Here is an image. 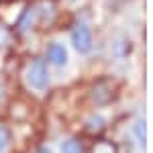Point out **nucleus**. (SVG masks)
<instances>
[{"label": "nucleus", "instance_id": "nucleus-4", "mask_svg": "<svg viewBox=\"0 0 153 153\" xmlns=\"http://www.w3.org/2000/svg\"><path fill=\"white\" fill-rule=\"evenodd\" d=\"M61 153H84V149L76 139H68L61 143Z\"/></svg>", "mask_w": 153, "mask_h": 153}, {"label": "nucleus", "instance_id": "nucleus-1", "mask_svg": "<svg viewBox=\"0 0 153 153\" xmlns=\"http://www.w3.org/2000/svg\"><path fill=\"white\" fill-rule=\"evenodd\" d=\"M27 80L35 90H45L49 84V71L45 65V59H35L29 70H27Z\"/></svg>", "mask_w": 153, "mask_h": 153}, {"label": "nucleus", "instance_id": "nucleus-6", "mask_svg": "<svg viewBox=\"0 0 153 153\" xmlns=\"http://www.w3.org/2000/svg\"><path fill=\"white\" fill-rule=\"evenodd\" d=\"M133 131H135V135H137L139 143L145 145V120H137V123L133 125Z\"/></svg>", "mask_w": 153, "mask_h": 153}, {"label": "nucleus", "instance_id": "nucleus-2", "mask_svg": "<svg viewBox=\"0 0 153 153\" xmlns=\"http://www.w3.org/2000/svg\"><path fill=\"white\" fill-rule=\"evenodd\" d=\"M71 41H74V47L80 53H88L92 49V33H90V29L84 23H78L74 27V31H71Z\"/></svg>", "mask_w": 153, "mask_h": 153}, {"label": "nucleus", "instance_id": "nucleus-3", "mask_svg": "<svg viewBox=\"0 0 153 153\" xmlns=\"http://www.w3.org/2000/svg\"><path fill=\"white\" fill-rule=\"evenodd\" d=\"M47 61L53 65H63L68 61V49L61 43H51L47 47Z\"/></svg>", "mask_w": 153, "mask_h": 153}, {"label": "nucleus", "instance_id": "nucleus-7", "mask_svg": "<svg viewBox=\"0 0 153 153\" xmlns=\"http://www.w3.org/2000/svg\"><path fill=\"white\" fill-rule=\"evenodd\" d=\"M2 41H4V31L0 29V43H2Z\"/></svg>", "mask_w": 153, "mask_h": 153}, {"label": "nucleus", "instance_id": "nucleus-5", "mask_svg": "<svg viewBox=\"0 0 153 153\" xmlns=\"http://www.w3.org/2000/svg\"><path fill=\"white\" fill-rule=\"evenodd\" d=\"M8 141H10V133H8V129H6L4 125H0V153L6 151Z\"/></svg>", "mask_w": 153, "mask_h": 153}]
</instances>
